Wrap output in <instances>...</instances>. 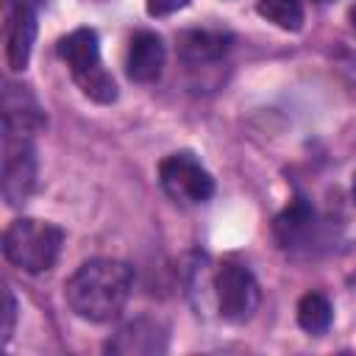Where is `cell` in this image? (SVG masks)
Here are the masks:
<instances>
[{
    "label": "cell",
    "instance_id": "obj_11",
    "mask_svg": "<svg viewBox=\"0 0 356 356\" xmlns=\"http://www.w3.org/2000/svg\"><path fill=\"white\" fill-rule=\"evenodd\" d=\"M312 228H314V209H312V203L303 195H295L292 203L273 222V234H275V239H278L281 248H298V245H303L309 239Z\"/></svg>",
    "mask_w": 356,
    "mask_h": 356
},
{
    "label": "cell",
    "instance_id": "obj_8",
    "mask_svg": "<svg viewBox=\"0 0 356 356\" xmlns=\"http://www.w3.org/2000/svg\"><path fill=\"white\" fill-rule=\"evenodd\" d=\"M36 39V8L25 3L6 6V64L8 70H25Z\"/></svg>",
    "mask_w": 356,
    "mask_h": 356
},
{
    "label": "cell",
    "instance_id": "obj_3",
    "mask_svg": "<svg viewBox=\"0 0 356 356\" xmlns=\"http://www.w3.org/2000/svg\"><path fill=\"white\" fill-rule=\"evenodd\" d=\"M64 245V231L56 222L19 217L3 234V256L22 273H44L56 264Z\"/></svg>",
    "mask_w": 356,
    "mask_h": 356
},
{
    "label": "cell",
    "instance_id": "obj_10",
    "mask_svg": "<svg viewBox=\"0 0 356 356\" xmlns=\"http://www.w3.org/2000/svg\"><path fill=\"white\" fill-rule=\"evenodd\" d=\"M164 42L153 31H139L128 42L125 72L136 83H153L164 70Z\"/></svg>",
    "mask_w": 356,
    "mask_h": 356
},
{
    "label": "cell",
    "instance_id": "obj_15",
    "mask_svg": "<svg viewBox=\"0 0 356 356\" xmlns=\"http://www.w3.org/2000/svg\"><path fill=\"white\" fill-rule=\"evenodd\" d=\"M3 303H6L3 306V342H8L14 334V323H17V300L8 286L3 289Z\"/></svg>",
    "mask_w": 356,
    "mask_h": 356
},
{
    "label": "cell",
    "instance_id": "obj_5",
    "mask_svg": "<svg viewBox=\"0 0 356 356\" xmlns=\"http://www.w3.org/2000/svg\"><path fill=\"white\" fill-rule=\"evenodd\" d=\"M159 181H161V189L175 203H184V206L206 203L214 195V178H211V172L189 150L170 153L159 164Z\"/></svg>",
    "mask_w": 356,
    "mask_h": 356
},
{
    "label": "cell",
    "instance_id": "obj_12",
    "mask_svg": "<svg viewBox=\"0 0 356 356\" xmlns=\"http://www.w3.org/2000/svg\"><path fill=\"white\" fill-rule=\"evenodd\" d=\"M231 44L228 33L220 31H184L178 36V53L189 64H206L220 58Z\"/></svg>",
    "mask_w": 356,
    "mask_h": 356
},
{
    "label": "cell",
    "instance_id": "obj_19",
    "mask_svg": "<svg viewBox=\"0 0 356 356\" xmlns=\"http://www.w3.org/2000/svg\"><path fill=\"white\" fill-rule=\"evenodd\" d=\"M353 200H356V175H353Z\"/></svg>",
    "mask_w": 356,
    "mask_h": 356
},
{
    "label": "cell",
    "instance_id": "obj_20",
    "mask_svg": "<svg viewBox=\"0 0 356 356\" xmlns=\"http://www.w3.org/2000/svg\"><path fill=\"white\" fill-rule=\"evenodd\" d=\"M320 3H325V0H320Z\"/></svg>",
    "mask_w": 356,
    "mask_h": 356
},
{
    "label": "cell",
    "instance_id": "obj_14",
    "mask_svg": "<svg viewBox=\"0 0 356 356\" xmlns=\"http://www.w3.org/2000/svg\"><path fill=\"white\" fill-rule=\"evenodd\" d=\"M259 17L278 25L281 31H300L303 28V6L300 0H259L256 3Z\"/></svg>",
    "mask_w": 356,
    "mask_h": 356
},
{
    "label": "cell",
    "instance_id": "obj_18",
    "mask_svg": "<svg viewBox=\"0 0 356 356\" xmlns=\"http://www.w3.org/2000/svg\"><path fill=\"white\" fill-rule=\"evenodd\" d=\"M350 22H353V28H356V6H353V11H350Z\"/></svg>",
    "mask_w": 356,
    "mask_h": 356
},
{
    "label": "cell",
    "instance_id": "obj_2",
    "mask_svg": "<svg viewBox=\"0 0 356 356\" xmlns=\"http://www.w3.org/2000/svg\"><path fill=\"white\" fill-rule=\"evenodd\" d=\"M56 53L70 67L72 81L81 86V92L89 100L103 106L117 100V83L100 61V42L92 28H75L67 36H61Z\"/></svg>",
    "mask_w": 356,
    "mask_h": 356
},
{
    "label": "cell",
    "instance_id": "obj_7",
    "mask_svg": "<svg viewBox=\"0 0 356 356\" xmlns=\"http://www.w3.org/2000/svg\"><path fill=\"white\" fill-rule=\"evenodd\" d=\"M44 111L25 83H6L3 89V134L31 136L44 128Z\"/></svg>",
    "mask_w": 356,
    "mask_h": 356
},
{
    "label": "cell",
    "instance_id": "obj_4",
    "mask_svg": "<svg viewBox=\"0 0 356 356\" xmlns=\"http://www.w3.org/2000/svg\"><path fill=\"white\" fill-rule=\"evenodd\" d=\"M211 289H214L217 312L228 323L250 320L253 312L259 309V300H261V292H259V284H256L253 273L245 264H236V261H222L217 267Z\"/></svg>",
    "mask_w": 356,
    "mask_h": 356
},
{
    "label": "cell",
    "instance_id": "obj_13",
    "mask_svg": "<svg viewBox=\"0 0 356 356\" xmlns=\"http://www.w3.org/2000/svg\"><path fill=\"white\" fill-rule=\"evenodd\" d=\"M334 320V309L331 300L323 292H306L298 303V325L312 334V337H323L331 328Z\"/></svg>",
    "mask_w": 356,
    "mask_h": 356
},
{
    "label": "cell",
    "instance_id": "obj_17",
    "mask_svg": "<svg viewBox=\"0 0 356 356\" xmlns=\"http://www.w3.org/2000/svg\"><path fill=\"white\" fill-rule=\"evenodd\" d=\"M8 3H25V6H33V8H39L44 0H8Z\"/></svg>",
    "mask_w": 356,
    "mask_h": 356
},
{
    "label": "cell",
    "instance_id": "obj_1",
    "mask_svg": "<svg viewBox=\"0 0 356 356\" xmlns=\"http://www.w3.org/2000/svg\"><path fill=\"white\" fill-rule=\"evenodd\" d=\"M134 289V270L120 259H89L64 284L70 309L89 323H111L122 314Z\"/></svg>",
    "mask_w": 356,
    "mask_h": 356
},
{
    "label": "cell",
    "instance_id": "obj_6",
    "mask_svg": "<svg viewBox=\"0 0 356 356\" xmlns=\"http://www.w3.org/2000/svg\"><path fill=\"white\" fill-rule=\"evenodd\" d=\"M3 200L22 206L36 186V150L31 136H3Z\"/></svg>",
    "mask_w": 356,
    "mask_h": 356
},
{
    "label": "cell",
    "instance_id": "obj_16",
    "mask_svg": "<svg viewBox=\"0 0 356 356\" xmlns=\"http://www.w3.org/2000/svg\"><path fill=\"white\" fill-rule=\"evenodd\" d=\"M186 6H189V0H147V14L150 17H167V14H175Z\"/></svg>",
    "mask_w": 356,
    "mask_h": 356
},
{
    "label": "cell",
    "instance_id": "obj_9",
    "mask_svg": "<svg viewBox=\"0 0 356 356\" xmlns=\"http://www.w3.org/2000/svg\"><path fill=\"white\" fill-rule=\"evenodd\" d=\"M108 353H122V356H153V353H164L167 350V334L156 320L147 317H136L131 323H125L108 342H106Z\"/></svg>",
    "mask_w": 356,
    "mask_h": 356
}]
</instances>
